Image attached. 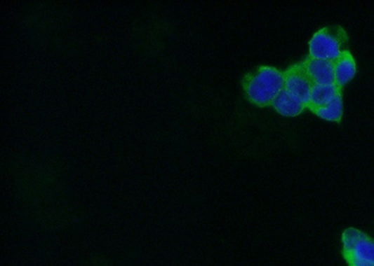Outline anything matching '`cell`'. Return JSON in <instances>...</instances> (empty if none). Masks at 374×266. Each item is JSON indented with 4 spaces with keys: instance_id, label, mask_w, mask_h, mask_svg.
Here are the masks:
<instances>
[{
    "instance_id": "1",
    "label": "cell",
    "mask_w": 374,
    "mask_h": 266,
    "mask_svg": "<svg viewBox=\"0 0 374 266\" xmlns=\"http://www.w3.org/2000/svg\"><path fill=\"white\" fill-rule=\"evenodd\" d=\"M243 85L252 103L267 106L285 89V76L274 66H260L244 77Z\"/></svg>"
},
{
    "instance_id": "2",
    "label": "cell",
    "mask_w": 374,
    "mask_h": 266,
    "mask_svg": "<svg viewBox=\"0 0 374 266\" xmlns=\"http://www.w3.org/2000/svg\"><path fill=\"white\" fill-rule=\"evenodd\" d=\"M348 36L341 27H327L314 34L309 42L311 57L335 61L347 50Z\"/></svg>"
},
{
    "instance_id": "3",
    "label": "cell",
    "mask_w": 374,
    "mask_h": 266,
    "mask_svg": "<svg viewBox=\"0 0 374 266\" xmlns=\"http://www.w3.org/2000/svg\"><path fill=\"white\" fill-rule=\"evenodd\" d=\"M345 254L350 259L366 260L374 265V241L356 229H348L342 235Z\"/></svg>"
},
{
    "instance_id": "4",
    "label": "cell",
    "mask_w": 374,
    "mask_h": 266,
    "mask_svg": "<svg viewBox=\"0 0 374 266\" xmlns=\"http://www.w3.org/2000/svg\"><path fill=\"white\" fill-rule=\"evenodd\" d=\"M285 89L302 100L307 106L314 83L309 76L305 64L302 63L289 67L285 73Z\"/></svg>"
},
{
    "instance_id": "5",
    "label": "cell",
    "mask_w": 374,
    "mask_h": 266,
    "mask_svg": "<svg viewBox=\"0 0 374 266\" xmlns=\"http://www.w3.org/2000/svg\"><path fill=\"white\" fill-rule=\"evenodd\" d=\"M303 63L314 84L331 85L335 84L334 62L311 57L306 58Z\"/></svg>"
},
{
    "instance_id": "6",
    "label": "cell",
    "mask_w": 374,
    "mask_h": 266,
    "mask_svg": "<svg viewBox=\"0 0 374 266\" xmlns=\"http://www.w3.org/2000/svg\"><path fill=\"white\" fill-rule=\"evenodd\" d=\"M356 73L355 59L349 50H345L334 61V74L335 85L340 89L344 88L345 84L352 80Z\"/></svg>"
},
{
    "instance_id": "7",
    "label": "cell",
    "mask_w": 374,
    "mask_h": 266,
    "mask_svg": "<svg viewBox=\"0 0 374 266\" xmlns=\"http://www.w3.org/2000/svg\"><path fill=\"white\" fill-rule=\"evenodd\" d=\"M272 106L276 109L278 113L286 117L298 116L307 108L302 100L286 91V89H283L277 94V97L272 101Z\"/></svg>"
},
{
    "instance_id": "8",
    "label": "cell",
    "mask_w": 374,
    "mask_h": 266,
    "mask_svg": "<svg viewBox=\"0 0 374 266\" xmlns=\"http://www.w3.org/2000/svg\"><path fill=\"white\" fill-rule=\"evenodd\" d=\"M340 94H342V89H340L335 84H331V85L314 84L310 98H309L307 108L314 111V109L327 105Z\"/></svg>"
},
{
    "instance_id": "9",
    "label": "cell",
    "mask_w": 374,
    "mask_h": 266,
    "mask_svg": "<svg viewBox=\"0 0 374 266\" xmlns=\"http://www.w3.org/2000/svg\"><path fill=\"white\" fill-rule=\"evenodd\" d=\"M317 116L322 118L330 122H341L342 113H344V103H342V95L340 94L337 95L333 101L327 105L314 109L313 111Z\"/></svg>"
},
{
    "instance_id": "10",
    "label": "cell",
    "mask_w": 374,
    "mask_h": 266,
    "mask_svg": "<svg viewBox=\"0 0 374 266\" xmlns=\"http://www.w3.org/2000/svg\"><path fill=\"white\" fill-rule=\"evenodd\" d=\"M349 262L350 266H374L373 263L366 262V260H363L350 259Z\"/></svg>"
}]
</instances>
